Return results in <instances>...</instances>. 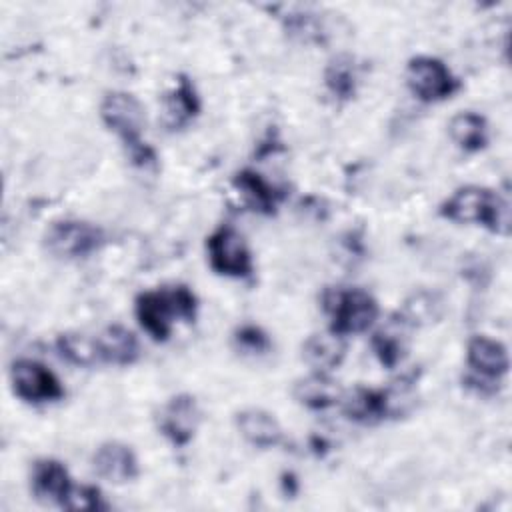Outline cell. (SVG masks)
<instances>
[{
  "label": "cell",
  "mask_w": 512,
  "mask_h": 512,
  "mask_svg": "<svg viewBox=\"0 0 512 512\" xmlns=\"http://www.w3.org/2000/svg\"><path fill=\"white\" fill-rule=\"evenodd\" d=\"M442 216L464 224H482L498 234L510 232V208L496 192L480 186H466L442 204Z\"/></svg>",
  "instance_id": "6da1fadb"
},
{
  "label": "cell",
  "mask_w": 512,
  "mask_h": 512,
  "mask_svg": "<svg viewBox=\"0 0 512 512\" xmlns=\"http://www.w3.org/2000/svg\"><path fill=\"white\" fill-rule=\"evenodd\" d=\"M194 310H196V298L184 286H178L172 290L144 292L136 300V316L142 328L154 340H164L170 334L172 318L192 320Z\"/></svg>",
  "instance_id": "7a4b0ae2"
},
{
  "label": "cell",
  "mask_w": 512,
  "mask_h": 512,
  "mask_svg": "<svg viewBox=\"0 0 512 512\" xmlns=\"http://www.w3.org/2000/svg\"><path fill=\"white\" fill-rule=\"evenodd\" d=\"M100 114L104 124L122 138L130 158L136 164L146 166L154 162V152L140 140V132L144 126V110L132 94H126V92L106 94L100 106Z\"/></svg>",
  "instance_id": "3957f363"
},
{
  "label": "cell",
  "mask_w": 512,
  "mask_h": 512,
  "mask_svg": "<svg viewBox=\"0 0 512 512\" xmlns=\"http://www.w3.org/2000/svg\"><path fill=\"white\" fill-rule=\"evenodd\" d=\"M324 310L330 316V330L346 336L366 330L378 316L376 300L364 290L332 288L324 294Z\"/></svg>",
  "instance_id": "277c9868"
},
{
  "label": "cell",
  "mask_w": 512,
  "mask_h": 512,
  "mask_svg": "<svg viewBox=\"0 0 512 512\" xmlns=\"http://www.w3.org/2000/svg\"><path fill=\"white\" fill-rule=\"evenodd\" d=\"M102 242V232L80 220L54 222L46 232V246L52 254L62 258H78L96 250Z\"/></svg>",
  "instance_id": "5b68a950"
},
{
  "label": "cell",
  "mask_w": 512,
  "mask_h": 512,
  "mask_svg": "<svg viewBox=\"0 0 512 512\" xmlns=\"http://www.w3.org/2000/svg\"><path fill=\"white\" fill-rule=\"evenodd\" d=\"M408 86L420 100L434 102L450 96L458 82L440 60L418 56L408 64Z\"/></svg>",
  "instance_id": "8992f818"
},
{
  "label": "cell",
  "mask_w": 512,
  "mask_h": 512,
  "mask_svg": "<svg viewBox=\"0 0 512 512\" xmlns=\"http://www.w3.org/2000/svg\"><path fill=\"white\" fill-rule=\"evenodd\" d=\"M208 256H210V266L218 274L246 276L252 270V260H250L246 242L230 226L218 228L208 238Z\"/></svg>",
  "instance_id": "52a82bcc"
},
{
  "label": "cell",
  "mask_w": 512,
  "mask_h": 512,
  "mask_svg": "<svg viewBox=\"0 0 512 512\" xmlns=\"http://www.w3.org/2000/svg\"><path fill=\"white\" fill-rule=\"evenodd\" d=\"M14 392L28 402H48L62 396L58 378L34 360H18L12 364Z\"/></svg>",
  "instance_id": "ba28073f"
},
{
  "label": "cell",
  "mask_w": 512,
  "mask_h": 512,
  "mask_svg": "<svg viewBox=\"0 0 512 512\" xmlns=\"http://www.w3.org/2000/svg\"><path fill=\"white\" fill-rule=\"evenodd\" d=\"M160 430L178 446L186 444L198 426V406L192 396H174L160 412Z\"/></svg>",
  "instance_id": "9c48e42d"
},
{
  "label": "cell",
  "mask_w": 512,
  "mask_h": 512,
  "mask_svg": "<svg viewBox=\"0 0 512 512\" xmlns=\"http://www.w3.org/2000/svg\"><path fill=\"white\" fill-rule=\"evenodd\" d=\"M96 472L110 482H126L138 474L134 452L120 442H106L94 454Z\"/></svg>",
  "instance_id": "30bf717a"
},
{
  "label": "cell",
  "mask_w": 512,
  "mask_h": 512,
  "mask_svg": "<svg viewBox=\"0 0 512 512\" xmlns=\"http://www.w3.org/2000/svg\"><path fill=\"white\" fill-rule=\"evenodd\" d=\"M468 364L476 374L496 380L508 372V352L500 342L476 336L468 344Z\"/></svg>",
  "instance_id": "8fae6325"
},
{
  "label": "cell",
  "mask_w": 512,
  "mask_h": 512,
  "mask_svg": "<svg viewBox=\"0 0 512 512\" xmlns=\"http://www.w3.org/2000/svg\"><path fill=\"white\" fill-rule=\"evenodd\" d=\"M72 482L66 468L56 460H40L34 464L32 472V490L44 500L62 506L66 494L70 492Z\"/></svg>",
  "instance_id": "7c38bea8"
},
{
  "label": "cell",
  "mask_w": 512,
  "mask_h": 512,
  "mask_svg": "<svg viewBox=\"0 0 512 512\" xmlns=\"http://www.w3.org/2000/svg\"><path fill=\"white\" fill-rule=\"evenodd\" d=\"M98 358L112 364H130L138 356V342L134 334L122 326H108L96 338Z\"/></svg>",
  "instance_id": "4fadbf2b"
},
{
  "label": "cell",
  "mask_w": 512,
  "mask_h": 512,
  "mask_svg": "<svg viewBox=\"0 0 512 512\" xmlns=\"http://www.w3.org/2000/svg\"><path fill=\"white\" fill-rule=\"evenodd\" d=\"M238 428L242 436L260 448L276 446L282 440V430L278 422L264 410H244L238 414Z\"/></svg>",
  "instance_id": "5bb4252c"
},
{
  "label": "cell",
  "mask_w": 512,
  "mask_h": 512,
  "mask_svg": "<svg viewBox=\"0 0 512 512\" xmlns=\"http://www.w3.org/2000/svg\"><path fill=\"white\" fill-rule=\"evenodd\" d=\"M340 386L328 378L324 372H316L312 376L302 378L294 386V396L300 404L308 408H326L340 400Z\"/></svg>",
  "instance_id": "9a60e30c"
},
{
  "label": "cell",
  "mask_w": 512,
  "mask_h": 512,
  "mask_svg": "<svg viewBox=\"0 0 512 512\" xmlns=\"http://www.w3.org/2000/svg\"><path fill=\"white\" fill-rule=\"evenodd\" d=\"M346 352V342L340 334H314L304 344V358L310 366L318 368L320 372L330 370L340 364Z\"/></svg>",
  "instance_id": "2e32d148"
},
{
  "label": "cell",
  "mask_w": 512,
  "mask_h": 512,
  "mask_svg": "<svg viewBox=\"0 0 512 512\" xmlns=\"http://www.w3.org/2000/svg\"><path fill=\"white\" fill-rule=\"evenodd\" d=\"M344 412L354 420H378L384 416H390L388 396L386 390H354L344 400Z\"/></svg>",
  "instance_id": "e0dca14e"
},
{
  "label": "cell",
  "mask_w": 512,
  "mask_h": 512,
  "mask_svg": "<svg viewBox=\"0 0 512 512\" xmlns=\"http://www.w3.org/2000/svg\"><path fill=\"white\" fill-rule=\"evenodd\" d=\"M406 320L400 316V320H390L384 328H380L374 338H372V346L376 356L380 358V362L388 368L396 366L404 354L406 348Z\"/></svg>",
  "instance_id": "ac0fdd59"
},
{
  "label": "cell",
  "mask_w": 512,
  "mask_h": 512,
  "mask_svg": "<svg viewBox=\"0 0 512 512\" xmlns=\"http://www.w3.org/2000/svg\"><path fill=\"white\" fill-rule=\"evenodd\" d=\"M198 108H200V104H198V96H196L192 84L186 78H182L180 84L174 88V92L168 94L164 100L166 124L170 128H180L192 116H196Z\"/></svg>",
  "instance_id": "d6986e66"
},
{
  "label": "cell",
  "mask_w": 512,
  "mask_h": 512,
  "mask_svg": "<svg viewBox=\"0 0 512 512\" xmlns=\"http://www.w3.org/2000/svg\"><path fill=\"white\" fill-rule=\"evenodd\" d=\"M234 184L238 186V190L242 192L246 202L262 212H272L280 198V194L260 174H256L252 170L240 172L236 176Z\"/></svg>",
  "instance_id": "ffe728a7"
},
{
  "label": "cell",
  "mask_w": 512,
  "mask_h": 512,
  "mask_svg": "<svg viewBox=\"0 0 512 512\" xmlns=\"http://www.w3.org/2000/svg\"><path fill=\"white\" fill-rule=\"evenodd\" d=\"M452 140L464 150H480L486 144V120L474 112H462L450 122Z\"/></svg>",
  "instance_id": "44dd1931"
},
{
  "label": "cell",
  "mask_w": 512,
  "mask_h": 512,
  "mask_svg": "<svg viewBox=\"0 0 512 512\" xmlns=\"http://www.w3.org/2000/svg\"><path fill=\"white\" fill-rule=\"evenodd\" d=\"M326 86L338 98H350L356 88V72L354 64L348 56L334 58L326 68Z\"/></svg>",
  "instance_id": "7402d4cb"
},
{
  "label": "cell",
  "mask_w": 512,
  "mask_h": 512,
  "mask_svg": "<svg viewBox=\"0 0 512 512\" xmlns=\"http://www.w3.org/2000/svg\"><path fill=\"white\" fill-rule=\"evenodd\" d=\"M58 352L72 364L88 366L98 360V346L96 340H90L82 334H62L56 342Z\"/></svg>",
  "instance_id": "603a6c76"
},
{
  "label": "cell",
  "mask_w": 512,
  "mask_h": 512,
  "mask_svg": "<svg viewBox=\"0 0 512 512\" xmlns=\"http://www.w3.org/2000/svg\"><path fill=\"white\" fill-rule=\"evenodd\" d=\"M62 508L66 510H102L106 504L102 502V496L92 486H72L66 494Z\"/></svg>",
  "instance_id": "cb8c5ba5"
},
{
  "label": "cell",
  "mask_w": 512,
  "mask_h": 512,
  "mask_svg": "<svg viewBox=\"0 0 512 512\" xmlns=\"http://www.w3.org/2000/svg\"><path fill=\"white\" fill-rule=\"evenodd\" d=\"M436 300L430 294H418L406 304V314L402 316L406 322H416V320H430L436 316Z\"/></svg>",
  "instance_id": "d4e9b609"
},
{
  "label": "cell",
  "mask_w": 512,
  "mask_h": 512,
  "mask_svg": "<svg viewBox=\"0 0 512 512\" xmlns=\"http://www.w3.org/2000/svg\"><path fill=\"white\" fill-rule=\"evenodd\" d=\"M236 342L246 352H264L268 348V338L256 326L240 328L236 334Z\"/></svg>",
  "instance_id": "484cf974"
}]
</instances>
